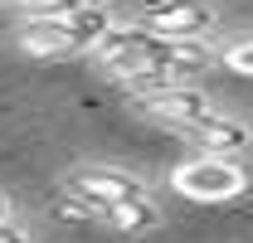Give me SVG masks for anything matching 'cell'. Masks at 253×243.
Masks as SVG:
<instances>
[{
  "instance_id": "5",
  "label": "cell",
  "mask_w": 253,
  "mask_h": 243,
  "mask_svg": "<svg viewBox=\"0 0 253 243\" xmlns=\"http://www.w3.org/2000/svg\"><path fill=\"white\" fill-rule=\"evenodd\" d=\"M141 25L161 39H210L219 15H214L210 0H166V5L141 15Z\"/></svg>"
},
{
  "instance_id": "3",
  "label": "cell",
  "mask_w": 253,
  "mask_h": 243,
  "mask_svg": "<svg viewBox=\"0 0 253 243\" xmlns=\"http://www.w3.org/2000/svg\"><path fill=\"white\" fill-rule=\"evenodd\" d=\"M170 190L195 204H224L249 190V170L239 156H190L170 170Z\"/></svg>"
},
{
  "instance_id": "4",
  "label": "cell",
  "mask_w": 253,
  "mask_h": 243,
  "mask_svg": "<svg viewBox=\"0 0 253 243\" xmlns=\"http://www.w3.org/2000/svg\"><path fill=\"white\" fill-rule=\"evenodd\" d=\"M136 112L161 122V126H175V131H185V136L195 131V126H205V122L219 117V107L210 102V92L190 88V83L161 88V92H141V97H136Z\"/></svg>"
},
{
  "instance_id": "11",
  "label": "cell",
  "mask_w": 253,
  "mask_h": 243,
  "mask_svg": "<svg viewBox=\"0 0 253 243\" xmlns=\"http://www.w3.org/2000/svg\"><path fill=\"white\" fill-rule=\"evenodd\" d=\"M10 219H15V200L0 190V224H10Z\"/></svg>"
},
{
  "instance_id": "1",
  "label": "cell",
  "mask_w": 253,
  "mask_h": 243,
  "mask_svg": "<svg viewBox=\"0 0 253 243\" xmlns=\"http://www.w3.org/2000/svg\"><path fill=\"white\" fill-rule=\"evenodd\" d=\"M117 20L102 10V5H78V10H63L49 20H25L15 30V49L30 54V59H68V54H93L97 44L107 39Z\"/></svg>"
},
{
  "instance_id": "10",
  "label": "cell",
  "mask_w": 253,
  "mask_h": 243,
  "mask_svg": "<svg viewBox=\"0 0 253 243\" xmlns=\"http://www.w3.org/2000/svg\"><path fill=\"white\" fill-rule=\"evenodd\" d=\"M0 243H34V234L25 229V224L10 219V224H0Z\"/></svg>"
},
{
  "instance_id": "2",
  "label": "cell",
  "mask_w": 253,
  "mask_h": 243,
  "mask_svg": "<svg viewBox=\"0 0 253 243\" xmlns=\"http://www.w3.org/2000/svg\"><path fill=\"white\" fill-rule=\"evenodd\" d=\"M63 195H68V209L83 214V219H102L117 204H131V200H146V185L136 175H126L117 165H78L68 170L63 180Z\"/></svg>"
},
{
  "instance_id": "9",
  "label": "cell",
  "mask_w": 253,
  "mask_h": 243,
  "mask_svg": "<svg viewBox=\"0 0 253 243\" xmlns=\"http://www.w3.org/2000/svg\"><path fill=\"white\" fill-rule=\"evenodd\" d=\"M219 63L229 73H239V78H253V34L249 39H234L229 49H219Z\"/></svg>"
},
{
  "instance_id": "6",
  "label": "cell",
  "mask_w": 253,
  "mask_h": 243,
  "mask_svg": "<svg viewBox=\"0 0 253 243\" xmlns=\"http://www.w3.org/2000/svg\"><path fill=\"white\" fill-rule=\"evenodd\" d=\"M190 141L200 146V156H239V151H249V146H253V131L244 126V122H234V117H224V112H219L214 122L195 126Z\"/></svg>"
},
{
  "instance_id": "7",
  "label": "cell",
  "mask_w": 253,
  "mask_h": 243,
  "mask_svg": "<svg viewBox=\"0 0 253 243\" xmlns=\"http://www.w3.org/2000/svg\"><path fill=\"white\" fill-rule=\"evenodd\" d=\"M102 224L117 229V234H151V229L161 224V209L151 204V195H146V200H131V204L107 209V214H102Z\"/></svg>"
},
{
  "instance_id": "8",
  "label": "cell",
  "mask_w": 253,
  "mask_h": 243,
  "mask_svg": "<svg viewBox=\"0 0 253 243\" xmlns=\"http://www.w3.org/2000/svg\"><path fill=\"white\" fill-rule=\"evenodd\" d=\"M0 5L20 10L25 20H49V15H63V10H78V5H88V0H0Z\"/></svg>"
}]
</instances>
